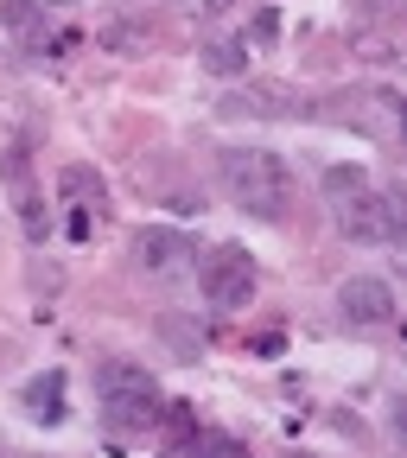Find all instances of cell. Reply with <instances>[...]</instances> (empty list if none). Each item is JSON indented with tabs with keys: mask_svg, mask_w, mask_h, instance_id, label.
I'll return each instance as SVG.
<instances>
[{
	"mask_svg": "<svg viewBox=\"0 0 407 458\" xmlns=\"http://www.w3.org/2000/svg\"><path fill=\"white\" fill-rule=\"evenodd\" d=\"M216 179L249 216H267V223L286 216V204H293V172H286V159L267 153V147H223L216 153Z\"/></svg>",
	"mask_w": 407,
	"mask_h": 458,
	"instance_id": "1",
	"label": "cell"
},
{
	"mask_svg": "<svg viewBox=\"0 0 407 458\" xmlns=\"http://www.w3.org/2000/svg\"><path fill=\"white\" fill-rule=\"evenodd\" d=\"M96 394H102V420H108V433H153L165 414H159V382H153V369H140V363H102L96 369Z\"/></svg>",
	"mask_w": 407,
	"mask_h": 458,
	"instance_id": "2",
	"label": "cell"
},
{
	"mask_svg": "<svg viewBox=\"0 0 407 458\" xmlns=\"http://www.w3.org/2000/svg\"><path fill=\"white\" fill-rule=\"evenodd\" d=\"M204 300L216 306V312H236V306H249L255 300V255L242 249V242H223V249H210L204 255Z\"/></svg>",
	"mask_w": 407,
	"mask_h": 458,
	"instance_id": "3",
	"label": "cell"
},
{
	"mask_svg": "<svg viewBox=\"0 0 407 458\" xmlns=\"http://www.w3.org/2000/svg\"><path fill=\"white\" fill-rule=\"evenodd\" d=\"M337 229L351 242H401V204L382 191H357L351 204H337Z\"/></svg>",
	"mask_w": 407,
	"mask_h": 458,
	"instance_id": "4",
	"label": "cell"
},
{
	"mask_svg": "<svg viewBox=\"0 0 407 458\" xmlns=\"http://www.w3.org/2000/svg\"><path fill=\"white\" fill-rule=\"evenodd\" d=\"M337 306H343L351 325H388L394 318V286L376 280V274H351V280L337 286Z\"/></svg>",
	"mask_w": 407,
	"mask_h": 458,
	"instance_id": "5",
	"label": "cell"
},
{
	"mask_svg": "<svg viewBox=\"0 0 407 458\" xmlns=\"http://www.w3.org/2000/svg\"><path fill=\"white\" fill-rule=\"evenodd\" d=\"M198 255H191V242L179 236V229H147L140 236V267L147 274H159V280H172V274H185Z\"/></svg>",
	"mask_w": 407,
	"mask_h": 458,
	"instance_id": "6",
	"label": "cell"
},
{
	"mask_svg": "<svg viewBox=\"0 0 407 458\" xmlns=\"http://www.w3.org/2000/svg\"><path fill=\"white\" fill-rule=\"evenodd\" d=\"M57 191L71 198L77 223H89L96 210H108V185H102V172H89V165H64V172H57Z\"/></svg>",
	"mask_w": 407,
	"mask_h": 458,
	"instance_id": "7",
	"label": "cell"
},
{
	"mask_svg": "<svg viewBox=\"0 0 407 458\" xmlns=\"http://www.w3.org/2000/svg\"><path fill=\"white\" fill-rule=\"evenodd\" d=\"M20 401H26V414L32 420H64V369H38L26 388H20Z\"/></svg>",
	"mask_w": 407,
	"mask_h": 458,
	"instance_id": "8",
	"label": "cell"
},
{
	"mask_svg": "<svg viewBox=\"0 0 407 458\" xmlns=\"http://www.w3.org/2000/svg\"><path fill=\"white\" fill-rule=\"evenodd\" d=\"M293 108H300V96L286 89V83H255V89H242V96L223 102V114H293Z\"/></svg>",
	"mask_w": 407,
	"mask_h": 458,
	"instance_id": "9",
	"label": "cell"
},
{
	"mask_svg": "<svg viewBox=\"0 0 407 458\" xmlns=\"http://www.w3.org/2000/svg\"><path fill=\"white\" fill-rule=\"evenodd\" d=\"M242 64H249V45H242V38L204 45V71H210V77H242Z\"/></svg>",
	"mask_w": 407,
	"mask_h": 458,
	"instance_id": "10",
	"label": "cell"
},
{
	"mask_svg": "<svg viewBox=\"0 0 407 458\" xmlns=\"http://www.w3.org/2000/svg\"><path fill=\"white\" fill-rule=\"evenodd\" d=\"M318 185H325L331 204H351L357 191H369V172H363V165H325V179H318Z\"/></svg>",
	"mask_w": 407,
	"mask_h": 458,
	"instance_id": "11",
	"label": "cell"
},
{
	"mask_svg": "<svg viewBox=\"0 0 407 458\" xmlns=\"http://www.w3.org/2000/svg\"><path fill=\"white\" fill-rule=\"evenodd\" d=\"M20 223H26V236H32V242H45V236H51V223H45V198L32 191L26 172H20Z\"/></svg>",
	"mask_w": 407,
	"mask_h": 458,
	"instance_id": "12",
	"label": "cell"
},
{
	"mask_svg": "<svg viewBox=\"0 0 407 458\" xmlns=\"http://www.w3.org/2000/svg\"><path fill=\"white\" fill-rule=\"evenodd\" d=\"M185 458H249V445L229 439V433H198V439L185 445Z\"/></svg>",
	"mask_w": 407,
	"mask_h": 458,
	"instance_id": "13",
	"label": "cell"
},
{
	"mask_svg": "<svg viewBox=\"0 0 407 458\" xmlns=\"http://www.w3.org/2000/svg\"><path fill=\"white\" fill-rule=\"evenodd\" d=\"M0 26L7 32H38V0H0Z\"/></svg>",
	"mask_w": 407,
	"mask_h": 458,
	"instance_id": "14",
	"label": "cell"
},
{
	"mask_svg": "<svg viewBox=\"0 0 407 458\" xmlns=\"http://www.w3.org/2000/svg\"><path fill=\"white\" fill-rule=\"evenodd\" d=\"M216 7H223V0H204V13H216Z\"/></svg>",
	"mask_w": 407,
	"mask_h": 458,
	"instance_id": "15",
	"label": "cell"
},
{
	"mask_svg": "<svg viewBox=\"0 0 407 458\" xmlns=\"http://www.w3.org/2000/svg\"><path fill=\"white\" fill-rule=\"evenodd\" d=\"M293 458H306V452H293Z\"/></svg>",
	"mask_w": 407,
	"mask_h": 458,
	"instance_id": "16",
	"label": "cell"
}]
</instances>
